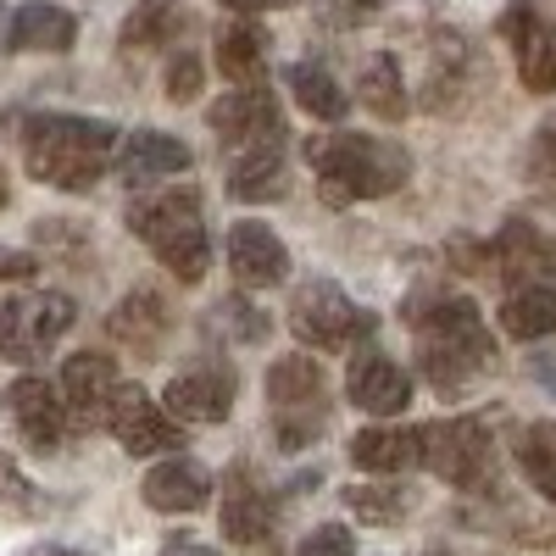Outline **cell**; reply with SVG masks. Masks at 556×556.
I'll use <instances>...</instances> for the list:
<instances>
[{
	"instance_id": "30",
	"label": "cell",
	"mask_w": 556,
	"mask_h": 556,
	"mask_svg": "<svg viewBox=\"0 0 556 556\" xmlns=\"http://www.w3.org/2000/svg\"><path fill=\"white\" fill-rule=\"evenodd\" d=\"M518 468L545 501H556V424L551 417H534V424L518 429Z\"/></svg>"
},
{
	"instance_id": "7",
	"label": "cell",
	"mask_w": 556,
	"mask_h": 556,
	"mask_svg": "<svg viewBox=\"0 0 556 556\" xmlns=\"http://www.w3.org/2000/svg\"><path fill=\"white\" fill-rule=\"evenodd\" d=\"M73 317H78V306L62 290H23L12 301H0V356L17 367L45 362L73 329Z\"/></svg>"
},
{
	"instance_id": "26",
	"label": "cell",
	"mask_w": 556,
	"mask_h": 556,
	"mask_svg": "<svg viewBox=\"0 0 556 556\" xmlns=\"http://www.w3.org/2000/svg\"><path fill=\"white\" fill-rule=\"evenodd\" d=\"M501 329H506V340H523V345L556 334V285L506 290V301H501Z\"/></svg>"
},
{
	"instance_id": "29",
	"label": "cell",
	"mask_w": 556,
	"mask_h": 556,
	"mask_svg": "<svg viewBox=\"0 0 556 556\" xmlns=\"http://www.w3.org/2000/svg\"><path fill=\"white\" fill-rule=\"evenodd\" d=\"M290 89H295V101H301L312 117H323V123H340V117L351 112V96L340 89V78H334L329 67H317V62H295V67H290Z\"/></svg>"
},
{
	"instance_id": "37",
	"label": "cell",
	"mask_w": 556,
	"mask_h": 556,
	"mask_svg": "<svg viewBox=\"0 0 556 556\" xmlns=\"http://www.w3.org/2000/svg\"><path fill=\"white\" fill-rule=\"evenodd\" d=\"M217 317H235V340H262L267 334V317L256 306H245V301H223Z\"/></svg>"
},
{
	"instance_id": "25",
	"label": "cell",
	"mask_w": 556,
	"mask_h": 556,
	"mask_svg": "<svg viewBox=\"0 0 556 556\" xmlns=\"http://www.w3.org/2000/svg\"><path fill=\"white\" fill-rule=\"evenodd\" d=\"M184 28H190L184 0H139L134 17L123 23V51H167V45H178Z\"/></svg>"
},
{
	"instance_id": "9",
	"label": "cell",
	"mask_w": 556,
	"mask_h": 556,
	"mask_svg": "<svg viewBox=\"0 0 556 556\" xmlns=\"http://www.w3.org/2000/svg\"><path fill=\"white\" fill-rule=\"evenodd\" d=\"M223 540L240 556H285L278 540V506L267 490H256V479L245 468L223 473Z\"/></svg>"
},
{
	"instance_id": "22",
	"label": "cell",
	"mask_w": 556,
	"mask_h": 556,
	"mask_svg": "<svg viewBox=\"0 0 556 556\" xmlns=\"http://www.w3.org/2000/svg\"><path fill=\"white\" fill-rule=\"evenodd\" d=\"M351 462L374 479H401V473L417 468V429H395V424L356 429L351 434Z\"/></svg>"
},
{
	"instance_id": "38",
	"label": "cell",
	"mask_w": 556,
	"mask_h": 556,
	"mask_svg": "<svg viewBox=\"0 0 556 556\" xmlns=\"http://www.w3.org/2000/svg\"><path fill=\"white\" fill-rule=\"evenodd\" d=\"M34 273H39L34 251H0V278H12V285H17V278H34Z\"/></svg>"
},
{
	"instance_id": "43",
	"label": "cell",
	"mask_w": 556,
	"mask_h": 556,
	"mask_svg": "<svg viewBox=\"0 0 556 556\" xmlns=\"http://www.w3.org/2000/svg\"><path fill=\"white\" fill-rule=\"evenodd\" d=\"M424 556H462V551H424Z\"/></svg>"
},
{
	"instance_id": "6",
	"label": "cell",
	"mask_w": 556,
	"mask_h": 556,
	"mask_svg": "<svg viewBox=\"0 0 556 556\" xmlns=\"http://www.w3.org/2000/svg\"><path fill=\"white\" fill-rule=\"evenodd\" d=\"M417 468H429L434 479L456 490H484L495 479V445L479 417H440V424L417 429Z\"/></svg>"
},
{
	"instance_id": "23",
	"label": "cell",
	"mask_w": 556,
	"mask_h": 556,
	"mask_svg": "<svg viewBox=\"0 0 556 556\" xmlns=\"http://www.w3.org/2000/svg\"><path fill=\"white\" fill-rule=\"evenodd\" d=\"M106 329H112V340L134 345V356H151V351H162L173 317H167V306H162L156 290H134V295L106 317Z\"/></svg>"
},
{
	"instance_id": "19",
	"label": "cell",
	"mask_w": 556,
	"mask_h": 556,
	"mask_svg": "<svg viewBox=\"0 0 556 556\" xmlns=\"http://www.w3.org/2000/svg\"><path fill=\"white\" fill-rule=\"evenodd\" d=\"M345 395L362 412L390 417V412H406L412 406V374H406L401 362H390L384 351H362L351 362V374H345Z\"/></svg>"
},
{
	"instance_id": "24",
	"label": "cell",
	"mask_w": 556,
	"mask_h": 556,
	"mask_svg": "<svg viewBox=\"0 0 556 556\" xmlns=\"http://www.w3.org/2000/svg\"><path fill=\"white\" fill-rule=\"evenodd\" d=\"M73 39H78L73 12L45 7V0H28V7H17V12H12V28H7L12 51H73Z\"/></svg>"
},
{
	"instance_id": "18",
	"label": "cell",
	"mask_w": 556,
	"mask_h": 556,
	"mask_svg": "<svg viewBox=\"0 0 556 556\" xmlns=\"http://www.w3.org/2000/svg\"><path fill=\"white\" fill-rule=\"evenodd\" d=\"M190 146L162 128H134L128 139H117V156L112 167L123 173L128 190H139V184H156V178H178V173H190Z\"/></svg>"
},
{
	"instance_id": "32",
	"label": "cell",
	"mask_w": 556,
	"mask_h": 556,
	"mask_svg": "<svg viewBox=\"0 0 556 556\" xmlns=\"http://www.w3.org/2000/svg\"><path fill=\"white\" fill-rule=\"evenodd\" d=\"M523 173L540 184L545 195H556V112L534 128V139H529V156H523Z\"/></svg>"
},
{
	"instance_id": "39",
	"label": "cell",
	"mask_w": 556,
	"mask_h": 556,
	"mask_svg": "<svg viewBox=\"0 0 556 556\" xmlns=\"http://www.w3.org/2000/svg\"><path fill=\"white\" fill-rule=\"evenodd\" d=\"M162 556H217V545H206V540H195V534H178V540L162 545Z\"/></svg>"
},
{
	"instance_id": "17",
	"label": "cell",
	"mask_w": 556,
	"mask_h": 556,
	"mask_svg": "<svg viewBox=\"0 0 556 556\" xmlns=\"http://www.w3.org/2000/svg\"><path fill=\"white\" fill-rule=\"evenodd\" d=\"M228 267H235L240 290H273V285L290 278V251L267 223L240 217L235 228H228Z\"/></svg>"
},
{
	"instance_id": "10",
	"label": "cell",
	"mask_w": 556,
	"mask_h": 556,
	"mask_svg": "<svg viewBox=\"0 0 556 556\" xmlns=\"http://www.w3.org/2000/svg\"><path fill=\"white\" fill-rule=\"evenodd\" d=\"M501 34L518 56V78L534 96H556V12H545L540 0H513L501 17Z\"/></svg>"
},
{
	"instance_id": "14",
	"label": "cell",
	"mask_w": 556,
	"mask_h": 556,
	"mask_svg": "<svg viewBox=\"0 0 556 556\" xmlns=\"http://www.w3.org/2000/svg\"><path fill=\"white\" fill-rule=\"evenodd\" d=\"M123 374L117 362L101 356V351H78L67 356L62 367V406H67V424L73 429H106V412H112V395H117Z\"/></svg>"
},
{
	"instance_id": "36",
	"label": "cell",
	"mask_w": 556,
	"mask_h": 556,
	"mask_svg": "<svg viewBox=\"0 0 556 556\" xmlns=\"http://www.w3.org/2000/svg\"><path fill=\"white\" fill-rule=\"evenodd\" d=\"M195 96H201V56L178 51L167 67V101H195Z\"/></svg>"
},
{
	"instance_id": "11",
	"label": "cell",
	"mask_w": 556,
	"mask_h": 556,
	"mask_svg": "<svg viewBox=\"0 0 556 556\" xmlns=\"http://www.w3.org/2000/svg\"><path fill=\"white\" fill-rule=\"evenodd\" d=\"M106 429L128 456H167V451L184 445V424H173V417L162 412V401L151 390H139V384H117Z\"/></svg>"
},
{
	"instance_id": "31",
	"label": "cell",
	"mask_w": 556,
	"mask_h": 556,
	"mask_svg": "<svg viewBox=\"0 0 556 556\" xmlns=\"http://www.w3.org/2000/svg\"><path fill=\"white\" fill-rule=\"evenodd\" d=\"M412 490L395 479V484H351L345 490V506L356 513V523H379V529H390V523H401L406 513H412Z\"/></svg>"
},
{
	"instance_id": "20",
	"label": "cell",
	"mask_w": 556,
	"mask_h": 556,
	"mask_svg": "<svg viewBox=\"0 0 556 556\" xmlns=\"http://www.w3.org/2000/svg\"><path fill=\"white\" fill-rule=\"evenodd\" d=\"M139 495H146V506H156V513H201L212 501V473L195 456H167L146 473Z\"/></svg>"
},
{
	"instance_id": "27",
	"label": "cell",
	"mask_w": 556,
	"mask_h": 556,
	"mask_svg": "<svg viewBox=\"0 0 556 556\" xmlns=\"http://www.w3.org/2000/svg\"><path fill=\"white\" fill-rule=\"evenodd\" d=\"M267 45H273V39H267L256 23L223 28V34H217V67H223V78H235L240 89L262 84V78H267Z\"/></svg>"
},
{
	"instance_id": "4",
	"label": "cell",
	"mask_w": 556,
	"mask_h": 556,
	"mask_svg": "<svg viewBox=\"0 0 556 556\" xmlns=\"http://www.w3.org/2000/svg\"><path fill=\"white\" fill-rule=\"evenodd\" d=\"M128 228L146 251L178 278V285H201L212 267V235H206V212L195 190H162L128 206Z\"/></svg>"
},
{
	"instance_id": "21",
	"label": "cell",
	"mask_w": 556,
	"mask_h": 556,
	"mask_svg": "<svg viewBox=\"0 0 556 556\" xmlns=\"http://www.w3.org/2000/svg\"><path fill=\"white\" fill-rule=\"evenodd\" d=\"M290 167H285V139L251 151H228V195L235 201H285Z\"/></svg>"
},
{
	"instance_id": "16",
	"label": "cell",
	"mask_w": 556,
	"mask_h": 556,
	"mask_svg": "<svg viewBox=\"0 0 556 556\" xmlns=\"http://www.w3.org/2000/svg\"><path fill=\"white\" fill-rule=\"evenodd\" d=\"M7 412H12V429L23 434L28 451H56L73 434L62 395L45 384V379H34V374H23V379L7 384Z\"/></svg>"
},
{
	"instance_id": "35",
	"label": "cell",
	"mask_w": 556,
	"mask_h": 556,
	"mask_svg": "<svg viewBox=\"0 0 556 556\" xmlns=\"http://www.w3.org/2000/svg\"><path fill=\"white\" fill-rule=\"evenodd\" d=\"M295 556H356V540H351L345 523H323V529H312V534L301 540Z\"/></svg>"
},
{
	"instance_id": "15",
	"label": "cell",
	"mask_w": 556,
	"mask_h": 556,
	"mask_svg": "<svg viewBox=\"0 0 556 556\" xmlns=\"http://www.w3.org/2000/svg\"><path fill=\"white\" fill-rule=\"evenodd\" d=\"M490 267H495L513 290L551 285V278H556V245L540 235L529 217H506L501 235L490 240Z\"/></svg>"
},
{
	"instance_id": "3",
	"label": "cell",
	"mask_w": 556,
	"mask_h": 556,
	"mask_svg": "<svg viewBox=\"0 0 556 556\" xmlns=\"http://www.w3.org/2000/svg\"><path fill=\"white\" fill-rule=\"evenodd\" d=\"M117 156V128L101 117H73V112H39L23 123V162L39 184L51 190H89L101 184Z\"/></svg>"
},
{
	"instance_id": "8",
	"label": "cell",
	"mask_w": 556,
	"mask_h": 556,
	"mask_svg": "<svg viewBox=\"0 0 556 556\" xmlns=\"http://www.w3.org/2000/svg\"><path fill=\"white\" fill-rule=\"evenodd\" d=\"M367 329H374V312H362L334 278H306L290 295V334L306 351H345Z\"/></svg>"
},
{
	"instance_id": "2",
	"label": "cell",
	"mask_w": 556,
	"mask_h": 556,
	"mask_svg": "<svg viewBox=\"0 0 556 556\" xmlns=\"http://www.w3.org/2000/svg\"><path fill=\"white\" fill-rule=\"evenodd\" d=\"M306 162L317 173V195L323 206H356V201H384L406 190L412 156L395 139L379 134H329V139H306Z\"/></svg>"
},
{
	"instance_id": "34",
	"label": "cell",
	"mask_w": 556,
	"mask_h": 556,
	"mask_svg": "<svg viewBox=\"0 0 556 556\" xmlns=\"http://www.w3.org/2000/svg\"><path fill=\"white\" fill-rule=\"evenodd\" d=\"M312 7L329 28H362V23H374L390 0H312Z\"/></svg>"
},
{
	"instance_id": "42",
	"label": "cell",
	"mask_w": 556,
	"mask_h": 556,
	"mask_svg": "<svg viewBox=\"0 0 556 556\" xmlns=\"http://www.w3.org/2000/svg\"><path fill=\"white\" fill-rule=\"evenodd\" d=\"M12 201V184H7V167H0V206Z\"/></svg>"
},
{
	"instance_id": "33",
	"label": "cell",
	"mask_w": 556,
	"mask_h": 556,
	"mask_svg": "<svg viewBox=\"0 0 556 556\" xmlns=\"http://www.w3.org/2000/svg\"><path fill=\"white\" fill-rule=\"evenodd\" d=\"M0 501H7L12 513H23V518L39 513V490L28 484V473L17 468V456H7V451H0Z\"/></svg>"
},
{
	"instance_id": "12",
	"label": "cell",
	"mask_w": 556,
	"mask_h": 556,
	"mask_svg": "<svg viewBox=\"0 0 556 556\" xmlns=\"http://www.w3.org/2000/svg\"><path fill=\"white\" fill-rule=\"evenodd\" d=\"M206 123L223 139V151H251V146H273V139H285V112H278L267 84L228 89V96L206 112Z\"/></svg>"
},
{
	"instance_id": "5",
	"label": "cell",
	"mask_w": 556,
	"mask_h": 556,
	"mask_svg": "<svg viewBox=\"0 0 556 556\" xmlns=\"http://www.w3.org/2000/svg\"><path fill=\"white\" fill-rule=\"evenodd\" d=\"M267 417L278 451H306L323 429H329V379L312 356H278L267 367Z\"/></svg>"
},
{
	"instance_id": "40",
	"label": "cell",
	"mask_w": 556,
	"mask_h": 556,
	"mask_svg": "<svg viewBox=\"0 0 556 556\" xmlns=\"http://www.w3.org/2000/svg\"><path fill=\"white\" fill-rule=\"evenodd\" d=\"M228 12H240V17H256V12H285V7H295V0H223Z\"/></svg>"
},
{
	"instance_id": "28",
	"label": "cell",
	"mask_w": 556,
	"mask_h": 556,
	"mask_svg": "<svg viewBox=\"0 0 556 556\" xmlns=\"http://www.w3.org/2000/svg\"><path fill=\"white\" fill-rule=\"evenodd\" d=\"M356 96H362V106H367V112L384 117V123H401V117L412 112V101H406V78H401V62H395L390 51H379L374 62L362 67Z\"/></svg>"
},
{
	"instance_id": "1",
	"label": "cell",
	"mask_w": 556,
	"mask_h": 556,
	"mask_svg": "<svg viewBox=\"0 0 556 556\" xmlns=\"http://www.w3.org/2000/svg\"><path fill=\"white\" fill-rule=\"evenodd\" d=\"M406 317H412L417 367H424V379L440 395H462L484 374H495V334H490L479 301L434 290V295H417Z\"/></svg>"
},
{
	"instance_id": "13",
	"label": "cell",
	"mask_w": 556,
	"mask_h": 556,
	"mask_svg": "<svg viewBox=\"0 0 556 556\" xmlns=\"http://www.w3.org/2000/svg\"><path fill=\"white\" fill-rule=\"evenodd\" d=\"M235 395H240V379L235 367H217V362H195L173 374L167 395H162V412L173 424H223L235 412Z\"/></svg>"
},
{
	"instance_id": "41",
	"label": "cell",
	"mask_w": 556,
	"mask_h": 556,
	"mask_svg": "<svg viewBox=\"0 0 556 556\" xmlns=\"http://www.w3.org/2000/svg\"><path fill=\"white\" fill-rule=\"evenodd\" d=\"M34 556H78V551H67V545H39Z\"/></svg>"
}]
</instances>
